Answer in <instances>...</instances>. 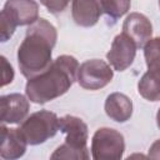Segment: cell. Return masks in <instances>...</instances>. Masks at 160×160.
Instances as JSON below:
<instances>
[{
    "instance_id": "3",
    "label": "cell",
    "mask_w": 160,
    "mask_h": 160,
    "mask_svg": "<svg viewBox=\"0 0 160 160\" xmlns=\"http://www.w3.org/2000/svg\"><path fill=\"white\" fill-rule=\"evenodd\" d=\"M59 130L66 134L65 142L52 152V155L50 156L51 159H89V152L86 148L89 138L88 125L80 118L72 115H65L60 118Z\"/></svg>"
},
{
    "instance_id": "15",
    "label": "cell",
    "mask_w": 160,
    "mask_h": 160,
    "mask_svg": "<svg viewBox=\"0 0 160 160\" xmlns=\"http://www.w3.org/2000/svg\"><path fill=\"white\" fill-rule=\"evenodd\" d=\"M144 56L148 70L160 72V38L150 39L144 45Z\"/></svg>"
},
{
    "instance_id": "16",
    "label": "cell",
    "mask_w": 160,
    "mask_h": 160,
    "mask_svg": "<svg viewBox=\"0 0 160 160\" xmlns=\"http://www.w3.org/2000/svg\"><path fill=\"white\" fill-rule=\"evenodd\" d=\"M102 11L112 19L121 18L130 9L131 0H100Z\"/></svg>"
},
{
    "instance_id": "18",
    "label": "cell",
    "mask_w": 160,
    "mask_h": 160,
    "mask_svg": "<svg viewBox=\"0 0 160 160\" xmlns=\"http://www.w3.org/2000/svg\"><path fill=\"white\" fill-rule=\"evenodd\" d=\"M1 86H5L10 84L14 79V69L8 62L5 56H1Z\"/></svg>"
},
{
    "instance_id": "9",
    "label": "cell",
    "mask_w": 160,
    "mask_h": 160,
    "mask_svg": "<svg viewBox=\"0 0 160 160\" xmlns=\"http://www.w3.org/2000/svg\"><path fill=\"white\" fill-rule=\"evenodd\" d=\"M28 141L22 131L16 128L0 126V156L5 160L19 159L25 154Z\"/></svg>"
},
{
    "instance_id": "17",
    "label": "cell",
    "mask_w": 160,
    "mask_h": 160,
    "mask_svg": "<svg viewBox=\"0 0 160 160\" xmlns=\"http://www.w3.org/2000/svg\"><path fill=\"white\" fill-rule=\"evenodd\" d=\"M40 2L51 12V14H59L65 10L70 0H40Z\"/></svg>"
},
{
    "instance_id": "20",
    "label": "cell",
    "mask_w": 160,
    "mask_h": 160,
    "mask_svg": "<svg viewBox=\"0 0 160 160\" xmlns=\"http://www.w3.org/2000/svg\"><path fill=\"white\" fill-rule=\"evenodd\" d=\"M156 124H158V128L160 129V109L158 110V114H156Z\"/></svg>"
},
{
    "instance_id": "11",
    "label": "cell",
    "mask_w": 160,
    "mask_h": 160,
    "mask_svg": "<svg viewBox=\"0 0 160 160\" xmlns=\"http://www.w3.org/2000/svg\"><path fill=\"white\" fill-rule=\"evenodd\" d=\"M122 32L130 36L138 48H142L151 39L152 25L145 15L140 12H131L124 20Z\"/></svg>"
},
{
    "instance_id": "13",
    "label": "cell",
    "mask_w": 160,
    "mask_h": 160,
    "mask_svg": "<svg viewBox=\"0 0 160 160\" xmlns=\"http://www.w3.org/2000/svg\"><path fill=\"white\" fill-rule=\"evenodd\" d=\"M105 112L111 120L125 122L132 115V102L125 94L112 92L105 100Z\"/></svg>"
},
{
    "instance_id": "10",
    "label": "cell",
    "mask_w": 160,
    "mask_h": 160,
    "mask_svg": "<svg viewBox=\"0 0 160 160\" xmlns=\"http://www.w3.org/2000/svg\"><path fill=\"white\" fill-rule=\"evenodd\" d=\"M29 100L21 94H9L0 99V120L2 124H19L29 112Z\"/></svg>"
},
{
    "instance_id": "12",
    "label": "cell",
    "mask_w": 160,
    "mask_h": 160,
    "mask_svg": "<svg viewBox=\"0 0 160 160\" xmlns=\"http://www.w3.org/2000/svg\"><path fill=\"white\" fill-rule=\"evenodd\" d=\"M102 12L100 0H72L71 15L74 21L80 26H94Z\"/></svg>"
},
{
    "instance_id": "4",
    "label": "cell",
    "mask_w": 160,
    "mask_h": 160,
    "mask_svg": "<svg viewBox=\"0 0 160 160\" xmlns=\"http://www.w3.org/2000/svg\"><path fill=\"white\" fill-rule=\"evenodd\" d=\"M39 5L34 0H6L0 14V39L8 41L20 25H31L39 18Z\"/></svg>"
},
{
    "instance_id": "19",
    "label": "cell",
    "mask_w": 160,
    "mask_h": 160,
    "mask_svg": "<svg viewBox=\"0 0 160 160\" xmlns=\"http://www.w3.org/2000/svg\"><path fill=\"white\" fill-rule=\"evenodd\" d=\"M149 158L154 160H160V139H158L149 149Z\"/></svg>"
},
{
    "instance_id": "21",
    "label": "cell",
    "mask_w": 160,
    "mask_h": 160,
    "mask_svg": "<svg viewBox=\"0 0 160 160\" xmlns=\"http://www.w3.org/2000/svg\"><path fill=\"white\" fill-rule=\"evenodd\" d=\"M159 6H160V0H159Z\"/></svg>"
},
{
    "instance_id": "5",
    "label": "cell",
    "mask_w": 160,
    "mask_h": 160,
    "mask_svg": "<svg viewBox=\"0 0 160 160\" xmlns=\"http://www.w3.org/2000/svg\"><path fill=\"white\" fill-rule=\"evenodd\" d=\"M20 130L22 131L28 144L39 145L58 132L59 118L51 111L40 110L26 118L22 121Z\"/></svg>"
},
{
    "instance_id": "8",
    "label": "cell",
    "mask_w": 160,
    "mask_h": 160,
    "mask_svg": "<svg viewBox=\"0 0 160 160\" xmlns=\"http://www.w3.org/2000/svg\"><path fill=\"white\" fill-rule=\"evenodd\" d=\"M136 49L138 46L135 41L125 32H121L112 40L111 48L106 54V59L114 70L124 71L132 64L136 55Z\"/></svg>"
},
{
    "instance_id": "7",
    "label": "cell",
    "mask_w": 160,
    "mask_h": 160,
    "mask_svg": "<svg viewBox=\"0 0 160 160\" xmlns=\"http://www.w3.org/2000/svg\"><path fill=\"white\" fill-rule=\"evenodd\" d=\"M114 76L111 66L104 60H86L78 69V82L86 90H99L106 86Z\"/></svg>"
},
{
    "instance_id": "6",
    "label": "cell",
    "mask_w": 160,
    "mask_h": 160,
    "mask_svg": "<svg viewBox=\"0 0 160 160\" xmlns=\"http://www.w3.org/2000/svg\"><path fill=\"white\" fill-rule=\"evenodd\" d=\"M125 150L124 136L115 129H98L91 140V155L95 160H119Z\"/></svg>"
},
{
    "instance_id": "1",
    "label": "cell",
    "mask_w": 160,
    "mask_h": 160,
    "mask_svg": "<svg viewBox=\"0 0 160 160\" xmlns=\"http://www.w3.org/2000/svg\"><path fill=\"white\" fill-rule=\"evenodd\" d=\"M56 39V29L46 19L40 18L29 25L25 38L18 49V64L25 78L30 79L50 66Z\"/></svg>"
},
{
    "instance_id": "14",
    "label": "cell",
    "mask_w": 160,
    "mask_h": 160,
    "mask_svg": "<svg viewBox=\"0 0 160 160\" xmlns=\"http://www.w3.org/2000/svg\"><path fill=\"white\" fill-rule=\"evenodd\" d=\"M138 91L149 101H160V72L148 70L139 80Z\"/></svg>"
},
{
    "instance_id": "2",
    "label": "cell",
    "mask_w": 160,
    "mask_h": 160,
    "mask_svg": "<svg viewBox=\"0 0 160 160\" xmlns=\"http://www.w3.org/2000/svg\"><path fill=\"white\" fill-rule=\"evenodd\" d=\"M79 62L71 55L58 56L42 72L30 78L25 86L26 96L35 104H45L64 95L78 78Z\"/></svg>"
}]
</instances>
